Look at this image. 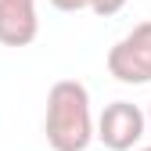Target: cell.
<instances>
[{
	"label": "cell",
	"mask_w": 151,
	"mask_h": 151,
	"mask_svg": "<svg viewBox=\"0 0 151 151\" xmlns=\"http://www.w3.org/2000/svg\"><path fill=\"white\" fill-rule=\"evenodd\" d=\"M43 133L54 151H86L93 140L90 90L79 79H58L47 93Z\"/></svg>",
	"instance_id": "6da1fadb"
},
{
	"label": "cell",
	"mask_w": 151,
	"mask_h": 151,
	"mask_svg": "<svg viewBox=\"0 0 151 151\" xmlns=\"http://www.w3.org/2000/svg\"><path fill=\"white\" fill-rule=\"evenodd\" d=\"M108 72L129 86L151 83V22L133 25V32H126L108 50Z\"/></svg>",
	"instance_id": "7a4b0ae2"
},
{
	"label": "cell",
	"mask_w": 151,
	"mask_h": 151,
	"mask_svg": "<svg viewBox=\"0 0 151 151\" xmlns=\"http://www.w3.org/2000/svg\"><path fill=\"white\" fill-rule=\"evenodd\" d=\"M144 111L137 104H129V101H111L104 111H101V119H97V137L108 151H129L140 137H144Z\"/></svg>",
	"instance_id": "3957f363"
},
{
	"label": "cell",
	"mask_w": 151,
	"mask_h": 151,
	"mask_svg": "<svg viewBox=\"0 0 151 151\" xmlns=\"http://www.w3.org/2000/svg\"><path fill=\"white\" fill-rule=\"evenodd\" d=\"M40 32L36 0H0V43L4 47H29Z\"/></svg>",
	"instance_id": "277c9868"
},
{
	"label": "cell",
	"mask_w": 151,
	"mask_h": 151,
	"mask_svg": "<svg viewBox=\"0 0 151 151\" xmlns=\"http://www.w3.org/2000/svg\"><path fill=\"white\" fill-rule=\"evenodd\" d=\"M126 4H129V0H90V11L101 14V18H111V14H119Z\"/></svg>",
	"instance_id": "5b68a950"
},
{
	"label": "cell",
	"mask_w": 151,
	"mask_h": 151,
	"mask_svg": "<svg viewBox=\"0 0 151 151\" xmlns=\"http://www.w3.org/2000/svg\"><path fill=\"white\" fill-rule=\"evenodd\" d=\"M58 11H83V7H90V0H50Z\"/></svg>",
	"instance_id": "8992f818"
},
{
	"label": "cell",
	"mask_w": 151,
	"mask_h": 151,
	"mask_svg": "<svg viewBox=\"0 0 151 151\" xmlns=\"http://www.w3.org/2000/svg\"><path fill=\"white\" fill-rule=\"evenodd\" d=\"M144 119H147V122H151V108H147V115H144Z\"/></svg>",
	"instance_id": "52a82bcc"
},
{
	"label": "cell",
	"mask_w": 151,
	"mask_h": 151,
	"mask_svg": "<svg viewBox=\"0 0 151 151\" xmlns=\"http://www.w3.org/2000/svg\"><path fill=\"white\" fill-rule=\"evenodd\" d=\"M144 151H151V147H144Z\"/></svg>",
	"instance_id": "ba28073f"
}]
</instances>
